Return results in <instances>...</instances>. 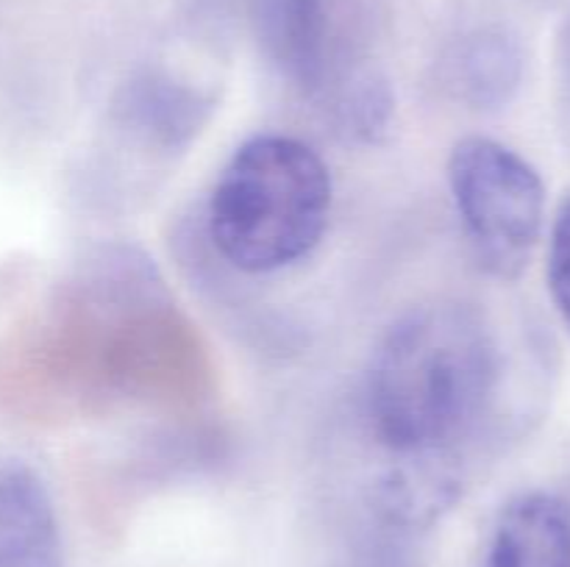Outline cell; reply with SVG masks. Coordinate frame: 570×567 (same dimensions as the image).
I'll return each instance as SVG.
<instances>
[{
	"mask_svg": "<svg viewBox=\"0 0 570 567\" xmlns=\"http://www.w3.org/2000/svg\"><path fill=\"white\" fill-rule=\"evenodd\" d=\"M495 378V345L468 306H417L390 328L367 381L373 434L401 461L382 484L390 523L423 526L454 504L451 461L482 426Z\"/></svg>",
	"mask_w": 570,
	"mask_h": 567,
	"instance_id": "cell-1",
	"label": "cell"
},
{
	"mask_svg": "<svg viewBox=\"0 0 570 567\" xmlns=\"http://www.w3.org/2000/svg\"><path fill=\"white\" fill-rule=\"evenodd\" d=\"M332 215V176L309 145L259 133L234 150L209 198V237L243 272H273L309 256Z\"/></svg>",
	"mask_w": 570,
	"mask_h": 567,
	"instance_id": "cell-2",
	"label": "cell"
},
{
	"mask_svg": "<svg viewBox=\"0 0 570 567\" xmlns=\"http://www.w3.org/2000/svg\"><path fill=\"white\" fill-rule=\"evenodd\" d=\"M449 187L479 265L507 281L521 276L543 231L540 172L499 139L465 137L449 156Z\"/></svg>",
	"mask_w": 570,
	"mask_h": 567,
	"instance_id": "cell-3",
	"label": "cell"
},
{
	"mask_svg": "<svg viewBox=\"0 0 570 567\" xmlns=\"http://www.w3.org/2000/svg\"><path fill=\"white\" fill-rule=\"evenodd\" d=\"M250 22L273 70L309 98L337 94L348 111L356 94L376 81L348 78L354 56L351 0H250Z\"/></svg>",
	"mask_w": 570,
	"mask_h": 567,
	"instance_id": "cell-4",
	"label": "cell"
},
{
	"mask_svg": "<svg viewBox=\"0 0 570 567\" xmlns=\"http://www.w3.org/2000/svg\"><path fill=\"white\" fill-rule=\"evenodd\" d=\"M0 567H65L53 500L22 461L0 465Z\"/></svg>",
	"mask_w": 570,
	"mask_h": 567,
	"instance_id": "cell-5",
	"label": "cell"
},
{
	"mask_svg": "<svg viewBox=\"0 0 570 567\" xmlns=\"http://www.w3.org/2000/svg\"><path fill=\"white\" fill-rule=\"evenodd\" d=\"M484 567H570V506L551 493H523L499 515Z\"/></svg>",
	"mask_w": 570,
	"mask_h": 567,
	"instance_id": "cell-6",
	"label": "cell"
},
{
	"mask_svg": "<svg viewBox=\"0 0 570 567\" xmlns=\"http://www.w3.org/2000/svg\"><path fill=\"white\" fill-rule=\"evenodd\" d=\"M449 83L476 109L507 103L523 76L521 42L504 28H479L451 48Z\"/></svg>",
	"mask_w": 570,
	"mask_h": 567,
	"instance_id": "cell-7",
	"label": "cell"
},
{
	"mask_svg": "<svg viewBox=\"0 0 570 567\" xmlns=\"http://www.w3.org/2000/svg\"><path fill=\"white\" fill-rule=\"evenodd\" d=\"M206 103L198 92L167 78H145L128 92V115L161 142L173 145L198 131Z\"/></svg>",
	"mask_w": 570,
	"mask_h": 567,
	"instance_id": "cell-8",
	"label": "cell"
},
{
	"mask_svg": "<svg viewBox=\"0 0 570 567\" xmlns=\"http://www.w3.org/2000/svg\"><path fill=\"white\" fill-rule=\"evenodd\" d=\"M549 289L560 315L570 322V195L557 211L549 245Z\"/></svg>",
	"mask_w": 570,
	"mask_h": 567,
	"instance_id": "cell-9",
	"label": "cell"
},
{
	"mask_svg": "<svg viewBox=\"0 0 570 567\" xmlns=\"http://www.w3.org/2000/svg\"><path fill=\"white\" fill-rule=\"evenodd\" d=\"M376 567H406V565H401L399 559H393V556H387V559H382V561H379Z\"/></svg>",
	"mask_w": 570,
	"mask_h": 567,
	"instance_id": "cell-10",
	"label": "cell"
}]
</instances>
